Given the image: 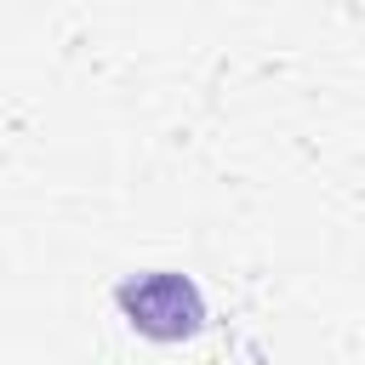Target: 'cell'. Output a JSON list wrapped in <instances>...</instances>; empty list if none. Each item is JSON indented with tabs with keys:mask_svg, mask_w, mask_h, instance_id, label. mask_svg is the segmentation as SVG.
I'll return each instance as SVG.
<instances>
[{
	"mask_svg": "<svg viewBox=\"0 0 365 365\" xmlns=\"http://www.w3.org/2000/svg\"><path fill=\"white\" fill-rule=\"evenodd\" d=\"M120 314L131 319V331H143L154 342H177V336H194L200 331L205 297L194 291V279L154 268V274H143V279H131L120 291Z\"/></svg>",
	"mask_w": 365,
	"mask_h": 365,
	"instance_id": "6da1fadb",
	"label": "cell"
}]
</instances>
